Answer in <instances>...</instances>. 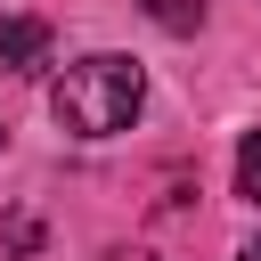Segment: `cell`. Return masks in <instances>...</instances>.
Masks as SVG:
<instances>
[{
    "instance_id": "6da1fadb",
    "label": "cell",
    "mask_w": 261,
    "mask_h": 261,
    "mask_svg": "<svg viewBox=\"0 0 261 261\" xmlns=\"http://www.w3.org/2000/svg\"><path fill=\"white\" fill-rule=\"evenodd\" d=\"M139 106H147V73H139L122 49H98V57L65 65L57 90H49V114H57V130H73V139H114V130L139 122Z\"/></svg>"
},
{
    "instance_id": "7a4b0ae2",
    "label": "cell",
    "mask_w": 261,
    "mask_h": 261,
    "mask_svg": "<svg viewBox=\"0 0 261 261\" xmlns=\"http://www.w3.org/2000/svg\"><path fill=\"white\" fill-rule=\"evenodd\" d=\"M0 65L8 73H41L49 65V24L41 16H0Z\"/></svg>"
},
{
    "instance_id": "3957f363",
    "label": "cell",
    "mask_w": 261,
    "mask_h": 261,
    "mask_svg": "<svg viewBox=\"0 0 261 261\" xmlns=\"http://www.w3.org/2000/svg\"><path fill=\"white\" fill-rule=\"evenodd\" d=\"M139 8H147L163 33H196V24H204V0H139Z\"/></svg>"
},
{
    "instance_id": "277c9868",
    "label": "cell",
    "mask_w": 261,
    "mask_h": 261,
    "mask_svg": "<svg viewBox=\"0 0 261 261\" xmlns=\"http://www.w3.org/2000/svg\"><path fill=\"white\" fill-rule=\"evenodd\" d=\"M237 196H245V204H261V130L237 147Z\"/></svg>"
},
{
    "instance_id": "5b68a950",
    "label": "cell",
    "mask_w": 261,
    "mask_h": 261,
    "mask_svg": "<svg viewBox=\"0 0 261 261\" xmlns=\"http://www.w3.org/2000/svg\"><path fill=\"white\" fill-rule=\"evenodd\" d=\"M106 261H155V253H106Z\"/></svg>"
},
{
    "instance_id": "8992f818",
    "label": "cell",
    "mask_w": 261,
    "mask_h": 261,
    "mask_svg": "<svg viewBox=\"0 0 261 261\" xmlns=\"http://www.w3.org/2000/svg\"><path fill=\"white\" fill-rule=\"evenodd\" d=\"M237 261H261V245H245V253H237Z\"/></svg>"
},
{
    "instance_id": "52a82bcc",
    "label": "cell",
    "mask_w": 261,
    "mask_h": 261,
    "mask_svg": "<svg viewBox=\"0 0 261 261\" xmlns=\"http://www.w3.org/2000/svg\"><path fill=\"white\" fill-rule=\"evenodd\" d=\"M0 139H8V130H0Z\"/></svg>"
}]
</instances>
